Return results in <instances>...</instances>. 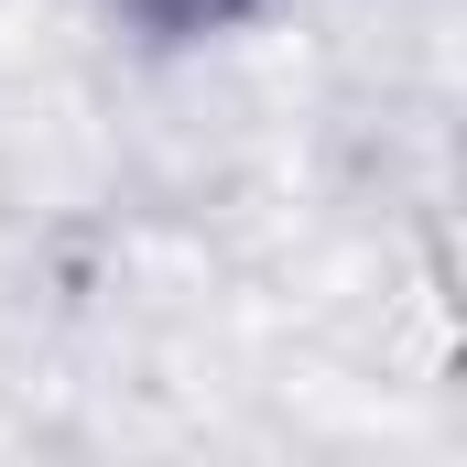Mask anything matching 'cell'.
<instances>
[{
  "label": "cell",
  "instance_id": "1",
  "mask_svg": "<svg viewBox=\"0 0 467 467\" xmlns=\"http://www.w3.org/2000/svg\"><path fill=\"white\" fill-rule=\"evenodd\" d=\"M130 33H152V44H196V33H229L239 11H261V0H109Z\"/></svg>",
  "mask_w": 467,
  "mask_h": 467
}]
</instances>
